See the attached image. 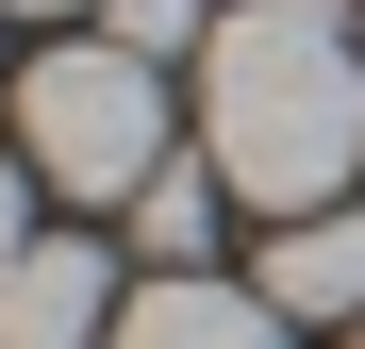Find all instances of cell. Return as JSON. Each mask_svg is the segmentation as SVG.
<instances>
[{
	"instance_id": "obj_9",
	"label": "cell",
	"mask_w": 365,
	"mask_h": 349,
	"mask_svg": "<svg viewBox=\"0 0 365 349\" xmlns=\"http://www.w3.org/2000/svg\"><path fill=\"white\" fill-rule=\"evenodd\" d=\"M17 17H67V0H17Z\"/></svg>"
},
{
	"instance_id": "obj_2",
	"label": "cell",
	"mask_w": 365,
	"mask_h": 349,
	"mask_svg": "<svg viewBox=\"0 0 365 349\" xmlns=\"http://www.w3.org/2000/svg\"><path fill=\"white\" fill-rule=\"evenodd\" d=\"M17 166H34L50 200H133L150 166H166V67L116 50V34L34 50V67H17Z\"/></svg>"
},
{
	"instance_id": "obj_1",
	"label": "cell",
	"mask_w": 365,
	"mask_h": 349,
	"mask_svg": "<svg viewBox=\"0 0 365 349\" xmlns=\"http://www.w3.org/2000/svg\"><path fill=\"white\" fill-rule=\"evenodd\" d=\"M200 150L232 200L266 216H316L365 183V50L332 0H232L216 50H200Z\"/></svg>"
},
{
	"instance_id": "obj_3",
	"label": "cell",
	"mask_w": 365,
	"mask_h": 349,
	"mask_svg": "<svg viewBox=\"0 0 365 349\" xmlns=\"http://www.w3.org/2000/svg\"><path fill=\"white\" fill-rule=\"evenodd\" d=\"M116 316H133V283H116V250H83V233H34V250L0 266V349H116Z\"/></svg>"
},
{
	"instance_id": "obj_4",
	"label": "cell",
	"mask_w": 365,
	"mask_h": 349,
	"mask_svg": "<svg viewBox=\"0 0 365 349\" xmlns=\"http://www.w3.org/2000/svg\"><path fill=\"white\" fill-rule=\"evenodd\" d=\"M299 316L266 300V283H216V266H150L133 316H116V349H282Z\"/></svg>"
},
{
	"instance_id": "obj_6",
	"label": "cell",
	"mask_w": 365,
	"mask_h": 349,
	"mask_svg": "<svg viewBox=\"0 0 365 349\" xmlns=\"http://www.w3.org/2000/svg\"><path fill=\"white\" fill-rule=\"evenodd\" d=\"M116 216H133V250H150V266H200V250H216V150H200V166L166 150V166H150Z\"/></svg>"
},
{
	"instance_id": "obj_8",
	"label": "cell",
	"mask_w": 365,
	"mask_h": 349,
	"mask_svg": "<svg viewBox=\"0 0 365 349\" xmlns=\"http://www.w3.org/2000/svg\"><path fill=\"white\" fill-rule=\"evenodd\" d=\"M17 250H34V166L0 150V266H17Z\"/></svg>"
},
{
	"instance_id": "obj_7",
	"label": "cell",
	"mask_w": 365,
	"mask_h": 349,
	"mask_svg": "<svg viewBox=\"0 0 365 349\" xmlns=\"http://www.w3.org/2000/svg\"><path fill=\"white\" fill-rule=\"evenodd\" d=\"M216 17H232V0H100V34H116V50H150V67L216 50Z\"/></svg>"
},
{
	"instance_id": "obj_5",
	"label": "cell",
	"mask_w": 365,
	"mask_h": 349,
	"mask_svg": "<svg viewBox=\"0 0 365 349\" xmlns=\"http://www.w3.org/2000/svg\"><path fill=\"white\" fill-rule=\"evenodd\" d=\"M266 300L316 316V333H365V200H316L266 233Z\"/></svg>"
}]
</instances>
